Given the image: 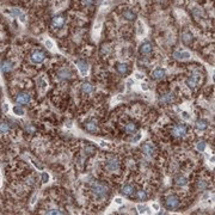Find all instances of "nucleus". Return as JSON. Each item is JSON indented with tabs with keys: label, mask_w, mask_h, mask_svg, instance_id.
<instances>
[{
	"label": "nucleus",
	"mask_w": 215,
	"mask_h": 215,
	"mask_svg": "<svg viewBox=\"0 0 215 215\" xmlns=\"http://www.w3.org/2000/svg\"><path fill=\"white\" fill-rule=\"evenodd\" d=\"M91 191L97 199H103L109 194V188L100 182H93L91 185Z\"/></svg>",
	"instance_id": "obj_1"
},
{
	"label": "nucleus",
	"mask_w": 215,
	"mask_h": 215,
	"mask_svg": "<svg viewBox=\"0 0 215 215\" xmlns=\"http://www.w3.org/2000/svg\"><path fill=\"white\" fill-rule=\"evenodd\" d=\"M179 203H181V201H179V199L176 197V196H168V197H166V200H165V207H166V209H168V210L177 209V208L179 207Z\"/></svg>",
	"instance_id": "obj_2"
},
{
	"label": "nucleus",
	"mask_w": 215,
	"mask_h": 215,
	"mask_svg": "<svg viewBox=\"0 0 215 215\" xmlns=\"http://www.w3.org/2000/svg\"><path fill=\"white\" fill-rule=\"evenodd\" d=\"M186 133H188V128L184 124H176L172 128V134L176 138H183L186 135Z\"/></svg>",
	"instance_id": "obj_3"
},
{
	"label": "nucleus",
	"mask_w": 215,
	"mask_h": 215,
	"mask_svg": "<svg viewBox=\"0 0 215 215\" xmlns=\"http://www.w3.org/2000/svg\"><path fill=\"white\" fill-rule=\"evenodd\" d=\"M44 59H46V54L43 53L42 50H34L31 53V55H30L31 62L32 63H36V64L43 62V61H44Z\"/></svg>",
	"instance_id": "obj_4"
},
{
	"label": "nucleus",
	"mask_w": 215,
	"mask_h": 215,
	"mask_svg": "<svg viewBox=\"0 0 215 215\" xmlns=\"http://www.w3.org/2000/svg\"><path fill=\"white\" fill-rule=\"evenodd\" d=\"M31 100V97L28 92H20L14 98V102L18 104V105H24V104H28L29 102Z\"/></svg>",
	"instance_id": "obj_5"
},
{
	"label": "nucleus",
	"mask_w": 215,
	"mask_h": 215,
	"mask_svg": "<svg viewBox=\"0 0 215 215\" xmlns=\"http://www.w3.org/2000/svg\"><path fill=\"white\" fill-rule=\"evenodd\" d=\"M199 81H200V74H197V73H192V74L186 79V85H188L189 89L194 90V89L196 87V85H197Z\"/></svg>",
	"instance_id": "obj_6"
},
{
	"label": "nucleus",
	"mask_w": 215,
	"mask_h": 215,
	"mask_svg": "<svg viewBox=\"0 0 215 215\" xmlns=\"http://www.w3.org/2000/svg\"><path fill=\"white\" fill-rule=\"evenodd\" d=\"M105 168H106L108 171H110V172L117 171V170L120 168V163H118V160H117L116 158L109 159V160L106 161V164H105Z\"/></svg>",
	"instance_id": "obj_7"
},
{
	"label": "nucleus",
	"mask_w": 215,
	"mask_h": 215,
	"mask_svg": "<svg viewBox=\"0 0 215 215\" xmlns=\"http://www.w3.org/2000/svg\"><path fill=\"white\" fill-rule=\"evenodd\" d=\"M141 150H142V153H145L146 156H150V157H152L156 153V147H154V145L152 142H146V143L142 145Z\"/></svg>",
	"instance_id": "obj_8"
},
{
	"label": "nucleus",
	"mask_w": 215,
	"mask_h": 215,
	"mask_svg": "<svg viewBox=\"0 0 215 215\" xmlns=\"http://www.w3.org/2000/svg\"><path fill=\"white\" fill-rule=\"evenodd\" d=\"M64 22H66V19L63 16H55L52 19V27L54 29H61L64 25Z\"/></svg>",
	"instance_id": "obj_9"
},
{
	"label": "nucleus",
	"mask_w": 215,
	"mask_h": 215,
	"mask_svg": "<svg viewBox=\"0 0 215 215\" xmlns=\"http://www.w3.org/2000/svg\"><path fill=\"white\" fill-rule=\"evenodd\" d=\"M153 50V46L150 42H143L142 44L140 46V54L146 56V55H149Z\"/></svg>",
	"instance_id": "obj_10"
},
{
	"label": "nucleus",
	"mask_w": 215,
	"mask_h": 215,
	"mask_svg": "<svg viewBox=\"0 0 215 215\" xmlns=\"http://www.w3.org/2000/svg\"><path fill=\"white\" fill-rule=\"evenodd\" d=\"M75 63H77V66H78L81 75H86V74H87V72H89V64H87V62L84 61V60H77Z\"/></svg>",
	"instance_id": "obj_11"
},
{
	"label": "nucleus",
	"mask_w": 215,
	"mask_h": 215,
	"mask_svg": "<svg viewBox=\"0 0 215 215\" xmlns=\"http://www.w3.org/2000/svg\"><path fill=\"white\" fill-rule=\"evenodd\" d=\"M150 75H152L153 79L159 80V79H163L166 75V71L164 68H161V67H157L156 70H153V72H152V74H150Z\"/></svg>",
	"instance_id": "obj_12"
},
{
	"label": "nucleus",
	"mask_w": 215,
	"mask_h": 215,
	"mask_svg": "<svg viewBox=\"0 0 215 215\" xmlns=\"http://www.w3.org/2000/svg\"><path fill=\"white\" fill-rule=\"evenodd\" d=\"M159 100L163 104H170L175 100V96H173V93H165L159 97Z\"/></svg>",
	"instance_id": "obj_13"
},
{
	"label": "nucleus",
	"mask_w": 215,
	"mask_h": 215,
	"mask_svg": "<svg viewBox=\"0 0 215 215\" xmlns=\"http://www.w3.org/2000/svg\"><path fill=\"white\" fill-rule=\"evenodd\" d=\"M121 192L123 194L124 196H132L133 194L135 192V188H134L132 184H125V185L121 189Z\"/></svg>",
	"instance_id": "obj_14"
},
{
	"label": "nucleus",
	"mask_w": 215,
	"mask_h": 215,
	"mask_svg": "<svg viewBox=\"0 0 215 215\" xmlns=\"http://www.w3.org/2000/svg\"><path fill=\"white\" fill-rule=\"evenodd\" d=\"M10 12H11L13 16L18 17V18L20 19L22 23H25V22H27V16H25L23 12H22L20 10H18V9H11V10H10Z\"/></svg>",
	"instance_id": "obj_15"
},
{
	"label": "nucleus",
	"mask_w": 215,
	"mask_h": 215,
	"mask_svg": "<svg viewBox=\"0 0 215 215\" xmlns=\"http://www.w3.org/2000/svg\"><path fill=\"white\" fill-rule=\"evenodd\" d=\"M71 77H72V72L68 68H62L57 73V78L59 79H70Z\"/></svg>",
	"instance_id": "obj_16"
},
{
	"label": "nucleus",
	"mask_w": 215,
	"mask_h": 215,
	"mask_svg": "<svg viewBox=\"0 0 215 215\" xmlns=\"http://www.w3.org/2000/svg\"><path fill=\"white\" fill-rule=\"evenodd\" d=\"M122 17H123L125 20H129V22H133V20L136 19V14H135L132 10H125V11H123Z\"/></svg>",
	"instance_id": "obj_17"
},
{
	"label": "nucleus",
	"mask_w": 215,
	"mask_h": 215,
	"mask_svg": "<svg viewBox=\"0 0 215 215\" xmlns=\"http://www.w3.org/2000/svg\"><path fill=\"white\" fill-rule=\"evenodd\" d=\"M116 71L120 73V74H127L129 72V68L125 63H122V62H117L116 63Z\"/></svg>",
	"instance_id": "obj_18"
},
{
	"label": "nucleus",
	"mask_w": 215,
	"mask_h": 215,
	"mask_svg": "<svg viewBox=\"0 0 215 215\" xmlns=\"http://www.w3.org/2000/svg\"><path fill=\"white\" fill-rule=\"evenodd\" d=\"M173 56L178 60H188L191 57L190 53L189 52H175L173 53Z\"/></svg>",
	"instance_id": "obj_19"
},
{
	"label": "nucleus",
	"mask_w": 215,
	"mask_h": 215,
	"mask_svg": "<svg viewBox=\"0 0 215 215\" xmlns=\"http://www.w3.org/2000/svg\"><path fill=\"white\" fill-rule=\"evenodd\" d=\"M85 129H86V132H89V133H96L98 130L97 124L95 122H92V121L85 123Z\"/></svg>",
	"instance_id": "obj_20"
},
{
	"label": "nucleus",
	"mask_w": 215,
	"mask_h": 215,
	"mask_svg": "<svg viewBox=\"0 0 215 215\" xmlns=\"http://www.w3.org/2000/svg\"><path fill=\"white\" fill-rule=\"evenodd\" d=\"M124 130H125V133L127 134H135L136 133V130H138V125L136 124H134V123H128L125 127H124Z\"/></svg>",
	"instance_id": "obj_21"
},
{
	"label": "nucleus",
	"mask_w": 215,
	"mask_h": 215,
	"mask_svg": "<svg viewBox=\"0 0 215 215\" xmlns=\"http://www.w3.org/2000/svg\"><path fill=\"white\" fill-rule=\"evenodd\" d=\"M195 127H196V129H199V130H206V129L208 128V121L197 120L196 123H195Z\"/></svg>",
	"instance_id": "obj_22"
},
{
	"label": "nucleus",
	"mask_w": 215,
	"mask_h": 215,
	"mask_svg": "<svg viewBox=\"0 0 215 215\" xmlns=\"http://www.w3.org/2000/svg\"><path fill=\"white\" fill-rule=\"evenodd\" d=\"M0 68H1V71L4 73H9V72L12 71V63L10 61H7V60L6 61H3L1 64H0Z\"/></svg>",
	"instance_id": "obj_23"
},
{
	"label": "nucleus",
	"mask_w": 215,
	"mask_h": 215,
	"mask_svg": "<svg viewBox=\"0 0 215 215\" xmlns=\"http://www.w3.org/2000/svg\"><path fill=\"white\" fill-rule=\"evenodd\" d=\"M182 41H183V43H185V44H190L192 42V34L189 31H184L182 34Z\"/></svg>",
	"instance_id": "obj_24"
},
{
	"label": "nucleus",
	"mask_w": 215,
	"mask_h": 215,
	"mask_svg": "<svg viewBox=\"0 0 215 215\" xmlns=\"http://www.w3.org/2000/svg\"><path fill=\"white\" fill-rule=\"evenodd\" d=\"M173 182H175V184L178 185V186H184V185L188 184V179H186L184 176H177V177H175Z\"/></svg>",
	"instance_id": "obj_25"
},
{
	"label": "nucleus",
	"mask_w": 215,
	"mask_h": 215,
	"mask_svg": "<svg viewBox=\"0 0 215 215\" xmlns=\"http://www.w3.org/2000/svg\"><path fill=\"white\" fill-rule=\"evenodd\" d=\"M81 91H82L84 93H86V95H89V93H91V92L93 91V86H92L90 82H84V84L81 85Z\"/></svg>",
	"instance_id": "obj_26"
},
{
	"label": "nucleus",
	"mask_w": 215,
	"mask_h": 215,
	"mask_svg": "<svg viewBox=\"0 0 215 215\" xmlns=\"http://www.w3.org/2000/svg\"><path fill=\"white\" fill-rule=\"evenodd\" d=\"M10 132V124L7 122H0V133L7 134Z\"/></svg>",
	"instance_id": "obj_27"
},
{
	"label": "nucleus",
	"mask_w": 215,
	"mask_h": 215,
	"mask_svg": "<svg viewBox=\"0 0 215 215\" xmlns=\"http://www.w3.org/2000/svg\"><path fill=\"white\" fill-rule=\"evenodd\" d=\"M136 199H139L140 201H146L147 200V194L143 190H139V191H136Z\"/></svg>",
	"instance_id": "obj_28"
},
{
	"label": "nucleus",
	"mask_w": 215,
	"mask_h": 215,
	"mask_svg": "<svg viewBox=\"0 0 215 215\" xmlns=\"http://www.w3.org/2000/svg\"><path fill=\"white\" fill-rule=\"evenodd\" d=\"M196 148H197L199 152H204V149H206V142L204 141H199L196 143Z\"/></svg>",
	"instance_id": "obj_29"
},
{
	"label": "nucleus",
	"mask_w": 215,
	"mask_h": 215,
	"mask_svg": "<svg viewBox=\"0 0 215 215\" xmlns=\"http://www.w3.org/2000/svg\"><path fill=\"white\" fill-rule=\"evenodd\" d=\"M13 113H14L16 115H18V116H23V115H24V110L22 109L20 106H18V105H16V106L13 108Z\"/></svg>",
	"instance_id": "obj_30"
},
{
	"label": "nucleus",
	"mask_w": 215,
	"mask_h": 215,
	"mask_svg": "<svg viewBox=\"0 0 215 215\" xmlns=\"http://www.w3.org/2000/svg\"><path fill=\"white\" fill-rule=\"evenodd\" d=\"M197 188H199L201 191H204V190L208 188V185H207V183H206L204 181H201V182H199V184H197Z\"/></svg>",
	"instance_id": "obj_31"
},
{
	"label": "nucleus",
	"mask_w": 215,
	"mask_h": 215,
	"mask_svg": "<svg viewBox=\"0 0 215 215\" xmlns=\"http://www.w3.org/2000/svg\"><path fill=\"white\" fill-rule=\"evenodd\" d=\"M138 27H139V30H138V34L140 35V36H142L143 35V32H145V29H143V27H142V23L139 20L138 22Z\"/></svg>",
	"instance_id": "obj_32"
},
{
	"label": "nucleus",
	"mask_w": 215,
	"mask_h": 215,
	"mask_svg": "<svg viewBox=\"0 0 215 215\" xmlns=\"http://www.w3.org/2000/svg\"><path fill=\"white\" fill-rule=\"evenodd\" d=\"M41 178H42L43 183H47L49 181V176H48V173H46V172H43V173L41 175Z\"/></svg>",
	"instance_id": "obj_33"
},
{
	"label": "nucleus",
	"mask_w": 215,
	"mask_h": 215,
	"mask_svg": "<svg viewBox=\"0 0 215 215\" xmlns=\"http://www.w3.org/2000/svg\"><path fill=\"white\" fill-rule=\"evenodd\" d=\"M136 209H138V211H139L140 214H143V213H145V210H146V207H145L143 204H138Z\"/></svg>",
	"instance_id": "obj_34"
},
{
	"label": "nucleus",
	"mask_w": 215,
	"mask_h": 215,
	"mask_svg": "<svg viewBox=\"0 0 215 215\" xmlns=\"http://www.w3.org/2000/svg\"><path fill=\"white\" fill-rule=\"evenodd\" d=\"M93 3H95V0H84L85 6H91V5H93Z\"/></svg>",
	"instance_id": "obj_35"
},
{
	"label": "nucleus",
	"mask_w": 215,
	"mask_h": 215,
	"mask_svg": "<svg viewBox=\"0 0 215 215\" xmlns=\"http://www.w3.org/2000/svg\"><path fill=\"white\" fill-rule=\"evenodd\" d=\"M108 53H109V47H108V46H103L102 47V54L104 55V54H108Z\"/></svg>",
	"instance_id": "obj_36"
},
{
	"label": "nucleus",
	"mask_w": 215,
	"mask_h": 215,
	"mask_svg": "<svg viewBox=\"0 0 215 215\" xmlns=\"http://www.w3.org/2000/svg\"><path fill=\"white\" fill-rule=\"evenodd\" d=\"M47 213H48V214H62V211H60V210H57V209H50V210H48Z\"/></svg>",
	"instance_id": "obj_37"
},
{
	"label": "nucleus",
	"mask_w": 215,
	"mask_h": 215,
	"mask_svg": "<svg viewBox=\"0 0 215 215\" xmlns=\"http://www.w3.org/2000/svg\"><path fill=\"white\" fill-rule=\"evenodd\" d=\"M46 46H47L49 49H52V48H53V42L49 41V39H47V41H46Z\"/></svg>",
	"instance_id": "obj_38"
},
{
	"label": "nucleus",
	"mask_w": 215,
	"mask_h": 215,
	"mask_svg": "<svg viewBox=\"0 0 215 215\" xmlns=\"http://www.w3.org/2000/svg\"><path fill=\"white\" fill-rule=\"evenodd\" d=\"M182 115H183V118H184V120H189V118H190V116H189V114H188L186 111H183Z\"/></svg>",
	"instance_id": "obj_39"
},
{
	"label": "nucleus",
	"mask_w": 215,
	"mask_h": 215,
	"mask_svg": "<svg viewBox=\"0 0 215 215\" xmlns=\"http://www.w3.org/2000/svg\"><path fill=\"white\" fill-rule=\"evenodd\" d=\"M115 203H116V204H122V203H123V200L120 199V197H116V199H115Z\"/></svg>",
	"instance_id": "obj_40"
},
{
	"label": "nucleus",
	"mask_w": 215,
	"mask_h": 215,
	"mask_svg": "<svg viewBox=\"0 0 215 215\" xmlns=\"http://www.w3.org/2000/svg\"><path fill=\"white\" fill-rule=\"evenodd\" d=\"M134 84V80L133 79H128L127 80V85H128V87H130V86Z\"/></svg>",
	"instance_id": "obj_41"
},
{
	"label": "nucleus",
	"mask_w": 215,
	"mask_h": 215,
	"mask_svg": "<svg viewBox=\"0 0 215 215\" xmlns=\"http://www.w3.org/2000/svg\"><path fill=\"white\" fill-rule=\"evenodd\" d=\"M140 139H141V135H140V134H138V135H136V136H135V138H134L132 141H133V142H138Z\"/></svg>",
	"instance_id": "obj_42"
},
{
	"label": "nucleus",
	"mask_w": 215,
	"mask_h": 215,
	"mask_svg": "<svg viewBox=\"0 0 215 215\" xmlns=\"http://www.w3.org/2000/svg\"><path fill=\"white\" fill-rule=\"evenodd\" d=\"M141 89H142L143 91H147L149 87H148V85H147V84H142V85H141Z\"/></svg>",
	"instance_id": "obj_43"
},
{
	"label": "nucleus",
	"mask_w": 215,
	"mask_h": 215,
	"mask_svg": "<svg viewBox=\"0 0 215 215\" xmlns=\"http://www.w3.org/2000/svg\"><path fill=\"white\" fill-rule=\"evenodd\" d=\"M25 129H27L28 132H30V133H32V132H34V128H32L31 125H27V127H25Z\"/></svg>",
	"instance_id": "obj_44"
},
{
	"label": "nucleus",
	"mask_w": 215,
	"mask_h": 215,
	"mask_svg": "<svg viewBox=\"0 0 215 215\" xmlns=\"http://www.w3.org/2000/svg\"><path fill=\"white\" fill-rule=\"evenodd\" d=\"M3 110H4V113H7L9 111V105L7 104H4L3 105Z\"/></svg>",
	"instance_id": "obj_45"
},
{
	"label": "nucleus",
	"mask_w": 215,
	"mask_h": 215,
	"mask_svg": "<svg viewBox=\"0 0 215 215\" xmlns=\"http://www.w3.org/2000/svg\"><path fill=\"white\" fill-rule=\"evenodd\" d=\"M152 208H153L154 210H159V208H160V207H159V204H158V203H153Z\"/></svg>",
	"instance_id": "obj_46"
},
{
	"label": "nucleus",
	"mask_w": 215,
	"mask_h": 215,
	"mask_svg": "<svg viewBox=\"0 0 215 215\" xmlns=\"http://www.w3.org/2000/svg\"><path fill=\"white\" fill-rule=\"evenodd\" d=\"M135 77H136V79H142L143 78V75L141 73H135Z\"/></svg>",
	"instance_id": "obj_47"
},
{
	"label": "nucleus",
	"mask_w": 215,
	"mask_h": 215,
	"mask_svg": "<svg viewBox=\"0 0 215 215\" xmlns=\"http://www.w3.org/2000/svg\"><path fill=\"white\" fill-rule=\"evenodd\" d=\"M36 199H37V194H35V195H34V197H32V201H31V203H32V204L36 202Z\"/></svg>",
	"instance_id": "obj_48"
},
{
	"label": "nucleus",
	"mask_w": 215,
	"mask_h": 215,
	"mask_svg": "<svg viewBox=\"0 0 215 215\" xmlns=\"http://www.w3.org/2000/svg\"><path fill=\"white\" fill-rule=\"evenodd\" d=\"M100 146H102V147H104V146H106V143H105L104 141H102V142H100Z\"/></svg>",
	"instance_id": "obj_49"
}]
</instances>
